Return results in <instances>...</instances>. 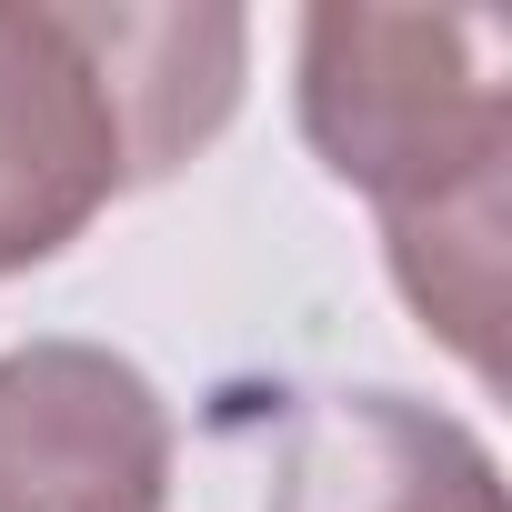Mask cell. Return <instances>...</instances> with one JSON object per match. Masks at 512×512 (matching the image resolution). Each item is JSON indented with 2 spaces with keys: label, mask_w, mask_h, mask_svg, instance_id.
Wrapping results in <instances>:
<instances>
[{
  "label": "cell",
  "mask_w": 512,
  "mask_h": 512,
  "mask_svg": "<svg viewBox=\"0 0 512 512\" xmlns=\"http://www.w3.org/2000/svg\"><path fill=\"white\" fill-rule=\"evenodd\" d=\"M312 161L382 211V262L432 342L502 372V241H512V41L482 11H302L292 61Z\"/></svg>",
  "instance_id": "1"
},
{
  "label": "cell",
  "mask_w": 512,
  "mask_h": 512,
  "mask_svg": "<svg viewBox=\"0 0 512 512\" xmlns=\"http://www.w3.org/2000/svg\"><path fill=\"white\" fill-rule=\"evenodd\" d=\"M262 512H512V492L462 412L392 382H342L282 422Z\"/></svg>",
  "instance_id": "4"
},
{
  "label": "cell",
  "mask_w": 512,
  "mask_h": 512,
  "mask_svg": "<svg viewBox=\"0 0 512 512\" xmlns=\"http://www.w3.org/2000/svg\"><path fill=\"white\" fill-rule=\"evenodd\" d=\"M241 71V11L0 0V282L61 262L121 191L211 151Z\"/></svg>",
  "instance_id": "2"
},
{
  "label": "cell",
  "mask_w": 512,
  "mask_h": 512,
  "mask_svg": "<svg viewBox=\"0 0 512 512\" xmlns=\"http://www.w3.org/2000/svg\"><path fill=\"white\" fill-rule=\"evenodd\" d=\"M171 502V402L111 342H11L0 352V512H161Z\"/></svg>",
  "instance_id": "3"
}]
</instances>
